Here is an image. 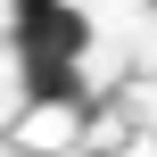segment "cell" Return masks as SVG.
I'll return each instance as SVG.
<instances>
[{
    "label": "cell",
    "mask_w": 157,
    "mask_h": 157,
    "mask_svg": "<svg viewBox=\"0 0 157 157\" xmlns=\"http://www.w3.org/2000/svg\"><path fill=\"white\" fill-rule=\"evenodd\" d=\"M91 157H108V149H91Z\"/></svg>",
    "instance_id": "obj_1"
}]
</instances>
